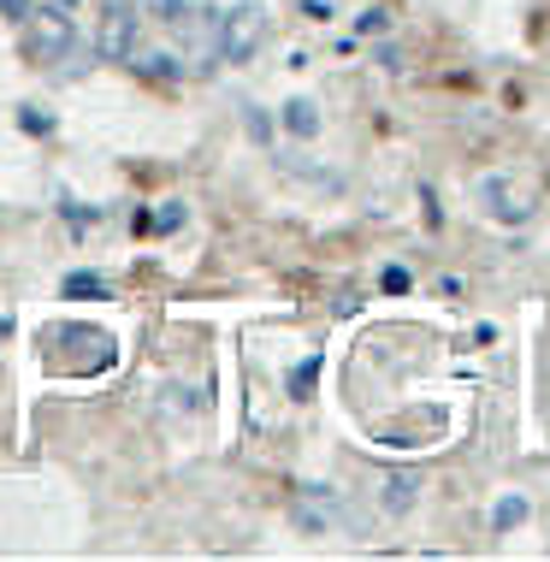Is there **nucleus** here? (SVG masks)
Returning a JSON list of instances; mask_svg holds the SVG:
<instances>
[{
	"mask_svg": "<svg viewBox=\"0 0 550 562\" xmlns=\"http://www.w3.org/2000/svg\"><path fill=\"white\" fill-rule=\"evenodd\" d=\"M19 36H24V54L36 59V66H59V59L71 54V42H78V24H71L66 7H48V12H24Z\"/></svg>",
	"mask_w": 550,
	"mask_h": 562,
	"instance_id": "f257e3e1",
	"label": "nucleus"
},
{
	"mask_svg": "<svg viewBox=\"0 0 550 562\" xmlns=\"http://www.w3.org/2000/svg\"><path fill=\"white\" fill-rule=\"evenodd\" d=\"M267 42V12L255 7V0H243V7H232L220 19V59H232V66H243V59H255V48Z\"/></svg>",
	"mask_w": 550,
	"mask_h": 562,
	"instance_id": "f03ea898",
	"label": "nucleus"
},
{
	"mask_svg": "<svg viewBox=\"0 0 550 562\" xmlns=\"http://www.w3.org/2000/svg\"><path fill=\"white\" fill-rule=\"evenodd\" d=\"M290 515H296L302 533H332V527L344 521V497L332 492V485H302L296 509H290Z\"/></svg>",
	"mask_w": 550,
	"mask_h": 562,
	"instance_id": "7ed1b4c3",
	"label": "nucleus"
},
{
	"mask_svg": "<svg viewBox=\"0 0 550 562\" xmlns=\"http://www.w3.org/2000/svg\"><path fill=\"white\" fill-rule=\"evenodd\" d=\"M480 202H485V214H492L497 225H527L532 220V202H527V190L521 184H509V178H480Z\"/></svg>",
	"mask_w": 550,
	"mask_h": 562,
	"instance_id": "20e7f679",
	"label": "nucleus"
},
{
	"mask_svg": "<svg viewBox=\"0 0 550 562\" xmlns=\"http://www.w3.org/2000/svg\"><path fill=\"white\" fill-rule=\"evenodd\" d=\"M131 48H136V7L113 0L101 19V59H131Z\"/></svg>",
	"mask_w": 550,
	"mask_h": 562,
	"instance_id": "39448f33",
	"label": "nucleus"
},
{
	"mask_svg": "<svg viewBox=\"0 0 550 562\" xmlns=\"http://www.w3.org/2000/svg\"><path fill=\"white\" fill-rule=\"evenodd\" d=\"M131 66L143 71V78H155V83L178 78V54H166V48H131Z\"/></svg>",
	"mask_w": 550,
	"mask_h": 562,
	"instance_id": "423d86ee",
	"label": "nucleus"
},
{
	"mask_svg": "<svg viewBox=\"0 0 550 562\" xmlns=\"http://www.w3.org/2000/svg\"><path fill=\"white\" fill-rule=\"evenodd\" d=\"M284 131H290V136H319L314 101H284Z\"/></svg>",
	"mask_w": 550,
	"mask_h": 562,
	"instance_id": "0eeeda50",
	"label": "nucleus"
},
{
	"mask_svg": "<svg viewBox=\"0 0 550 562\" xmlns=\"http://www.w3.org/2000/svg\"><path fill=\"white\" fill-rule=\"evenodd\" d=\"M415 485H420L415 474H385V509L403 515L408 504H415Z\"/></svg>",
	"mask_w": 550,
	"mask_h": 562,
	"instance_id": "6e6552de",
	"label": "nucleus"
},
{
	"mask_svg": "<svg viewBox=\"0 0 550 562\" xmlns=\"http://www.w3.org/2000/svg\"><path fill=\"white\" fill-rule=\"evenodd\" d=\"M66 296H83V302H96V296H106V279L101 272H66V284H59Z\"/></svg>",
	"mask_w": 550,
	"mask_h": 562,
	"instance_id": "1a4fd4ad",
	"label": "nucleus"
},
{
	"mask_svg": "<svg viewBox=\"0 0 550 562\" xmlns=\"http://www.w3.org/2000/svg\"><path fill=\"white\" fill-rule=\"evenodd\" d=\"M183 220H190V214H183V202H166V207H160V214H148L143 225H148V232H160V237H166V232H178V225H183Z\"/></svg>",
	"mask_w": 550,
	"mask_h": 562,
	"instance_id": "9d476101",
	"label": "nucleus"
},
{
	"mask_svg": "<svg viewBox=\"0 0 550 562\" xmlns=\"http://www.w3.org/2000/svg\"><path fill=\"white\" fill-rule=\"evenodd\" d=\"M314 379H319V356H308L302 368H290V397H308Z\"/></svg>",
	"mask_w": 550,
	"mask_h": 562,
	"instance_id": "9b49d317",
	"label": "nucleus"
},
{
	"mask_svg": "<svg viewBox=\"0 0 550 562\" xmlns=\"http://www.w3.org/2000/svg\"><path fill=\"white\" fill-rule=\"evenodd\" d=\"M515 521H527V497H503V504L492 509V527L503 533V527H515Z\"/></svg>",
	"mask_w": 550,
	"mask_h": 562,
	"instance_id": "f8f14e48",
	"label": "nucleus"
},
{
	"mask_svg": "<svg viewBox=\"0 0 550 562\" xmlns=\"http://www.w3.org/2000/svg\"><path fill=\"white\" fill-rule=\"evenodd\" d=\"M19 125H24L30 136H48V131H54V119L42 113V108H19Z\"/></svg>",
	"mask_w": 550,
	"mask_h": 562,
	"instance_id": "ddd939ff",
	"label": "nucleus"
},
{
	"mask_svg": "<svg viewBox=\"0 0 550 562\" xmlns=\"http://www.w3.org/2000/svg\"><path fill=\"white\" fill-rule=\"evenodd\" d=\"M155 12H160L166 24H183V19H190V7H183V0H155Z\"/></svg>",
	"mask_w": 550,
	"mask_h": 562,
	"instance_id": "4468645a",
	"label": "nucleus"
},
{
	"mask_svg": "<svg viewBox=\"0 0 550 562\" xmlns=\"http://www.w3.org/2000/svg\"><path fill=\"white\" fill-rule=\"evenodd\" d=\"M385 291H391V296L408 291V272H403V267H385Z\"/></svg>",
	"mask_w": 550,
	"mask_h": 562,
	"instance_id": "2eb2a0df",
	"label": "nucleus"
},
{
	"mask_svg": "<svg viewBox=\"0 0 550 562\" xmlns=\"http://www.w3.org/2000/svg\"><path fill=\"white\" fill-rule=\"evenodd\" d=\"M0 12H7V19H12V24H19V19H24V12H30V0H0Z\"/></svg>",
	"mask_w": 550,
	"mask_h": 562,
	"instance_id": "dca6fc26",
	"label": "nucleus"
},
{
	"mask_svg": "<svg viewBox=\"0 0 550 562\" xmlns=\"http://www.w3.org/2000/svg\"><path fill=\"white\" fill-rule=\"evenodd\" d=\"M48 7H66V12H78V0H48Z\"/></svg>",
	"mask_w": 550,
	"mask_h": 562,
	"instance_id": "f3484780",
	"label": "nucleus"
}]
</instances>
